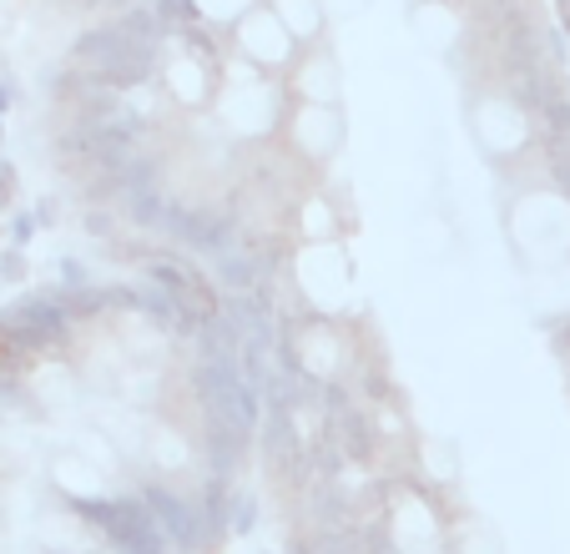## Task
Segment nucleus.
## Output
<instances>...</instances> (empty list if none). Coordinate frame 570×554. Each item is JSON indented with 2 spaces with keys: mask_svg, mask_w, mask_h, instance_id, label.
Masks as SVG:
<instances>
[{
  "mask_svg": "<svg viewBox=\"0 0 570 554\" xmlns=\"http://www.w3.org/2000/svg\"><path fill=\"white\" fill-rule=\"evenodd\" d=\"M121 207H127V222H137V227L167 222V197H161L157 187H131V192H121Z\"/></svg>",
  "mask_w": 570,
  "mask_h": 554,
  "instance_id": "nucleus-6",
  "label": "nucleus"
},
{
  "mask_svg": "<svg viewBox=\"0 0 570 554\" xmlns=\"http://www.w3.org/2000/svg\"><path fill=\"white\" fill-rule=\"evenodd\" d=\"M141 504L151 510V520H157V530L167 534V544H177L183 554L207 550V534H203V524H197L193 504H183L177 494H167V489H147L141 494Z\"/></svg>",
  "mask_w": 570,
  "mask_h": 554,
  "instance_id": "nucleus-2",
  "label": "nucleus"
},
{
  "mask_svg": "<svg viewBox=\"0 0 570 554\" xmlns=\"http://www.w3.org/2000/svg\"><path fill=\"white\" fill-rule=\"evenodd\" d=\"M556 177H560V187L570 192V157H560V161H556Z\"/></svg>",
  "mask_w": 570,
  "mask_h": 554,
  "instance_id": "nucleus-9",
  "label": "nucleus"
},
{
  "mask_svg": "<svg viewBox=\"0 0 570 554\" xmlns=\"http://www.w3.org/2000/svg\"><path fill=\"white\" fill-rule=\"evenodd\" d=\"M217 277L233 283V288H248L253 277H258V263H253V257H237V253H217Z\"/></svg>",
  "mask_w": 570,
  "mask_h": 554,
  "instance_id": "nucleus-7",
  "label": "nucleus"
},
{
  "mask_svg": "<svg viewBox=\"0 0 570 554\" xmlns=\"http://www.w3.org/2000/svg\"><path fill=\"white\" fill-rule=\"evenodd\" d=\"M11 202V171H0V207Z\"/></svg>",
  "mask_w": 570,
  "mask_h": 554,
  "instance_id": "nucleus-10",
  "label": "nucleus"
},
{
  "mask_svg": "<svg viewBox=\"0 0 570 554\" xmlns=\"http://www.w3.org/2000/svg\"><path fill=\"white\" fill-rule=\"evenodd\" d=\"M167 233L177 237V243H187L193 253H227V243H233V222L217 212H183V207H167Z\"/></svg>",
  "mask_w": 570,
  "mask_h": 554,
  "instance_id": "nucleus-3",
  "label": "nucleus"
},
{
  "mask_svg": "<svg viewBox=\"0 0 570 554\" xmlns=\"http://www.w3.org/2000/svg\"><path fill=\"white\" fill-rule=\"evenodd\" d=\"M121 41H127V36H121V26H97V31L76 36V61L101 76L111 66V56L121 51Z\"/></svg>",
  "mask_w": 570,
  "mask_h": 554,
  "instance_id": "nucleus-5",
  "label": "nucleus"
},
{
  "mask_svg": "<svg viewBox=\"0 0 570 554\" xmlns=\"http://www.w3.org/2000/svg\"><path fill=\"white\" fill-rule=\"evenodd\" d=\"M121 36H127V41H137V46H151V51H157V16L131 11L127 21H121Z\"/></svg>",
  "mask_w": 570,
  "mask_h": 554,
  "instance_id": "nucleus-8",
  "label": "nucleus"
},
{
  "mask_svg": "<svg viewBox=\"0 0 570 554\" xmlns=\"http://www.w3.org/2000/svg\"><path fill=\"white\" fill-rule=\"evenodd\" d=\"M0 338H16L21 348L66 338V303L61 298H26L11 313H0Z\"/></svg>",
  "mask_w": 570,
  "mask_h": 554,
  "instance_id": "nucleus-1",
  "label": "nucleus"
},
{
  "mask_svg": "<svg viewBox=\"0 0 570 554\" xmlns=\"http://www.w3.org/2000/svg\"><path fill=\"white\" fill-rule=\"evenodd\" d=\"M151 46H137V41H121V51L111 56V66L101 71V81L107 86H141L151 76Z\"/></svg>",
  "mask_w": 570,
  "mask_h": 554,
  "instance_id": "nucleus-4",
  "label": "nucleus"
}]
</instances>
